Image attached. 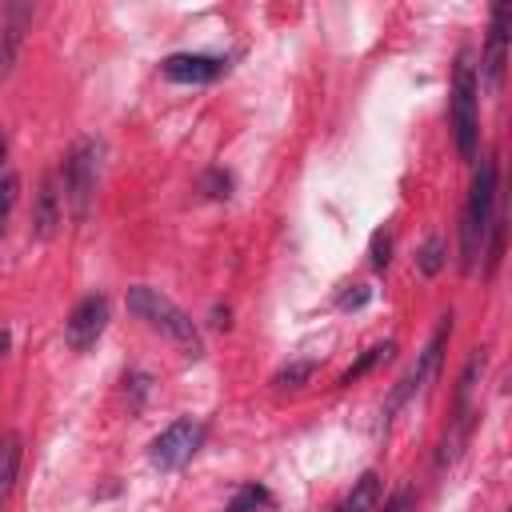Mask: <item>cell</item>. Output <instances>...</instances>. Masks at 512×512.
<instances>
[{
	"label": "cell",
	"mask_w": 512,
	"mask_h": 512,
	"mask_svg": "<svg viewBox=\"0 0 512 512\" xmlns=\"http://www.w3.org/2000/svg\"><path fill=\"white\" fill-rule=\"evenodd\" d=\"M128 308H132L140 320H148V328H156L168 344H176V352H184V356H192V360L204 356V340H200L192 316H188L180 304H172L160 288H148V284L128 288Z\"/></svg>",
	"instance_id": "obj_1"
},
{
	"label": "cell",
	"mask_w": 512,
	"mask_h": 512,
	"mask_svg": "<svg viewBox=\"0 0 512 512\" xmlns=\"http://www.w3.org/2000/svg\"><path fill=\"white\" fill-rule=\"evenodd\" d=\"M492 208H496V160H480L476 176H472V192L464 204V220H460V268L472 272L476 260L484 256L488 232H492Z\"/></svg>",
	"instance_id": "obj_2"
},
{
	"label": "cell",
	"mask_w": 512,
	"mask_h": 512,
	"mask_svg": "<svg viewBox=\"0 0 512 512\" xmlns=\"http://www.w3.org/2000/svg\"><path fill=\"white\" fill-rule=\"evenodd\" d=\"M452 136L460 160L480 156V76H476V56L464 48L452 68Z\"/></svg>",
	"instance_id": "obj_3"
},
{
	"label": "cell",
	"mask_w": 512,
	"mask_h": 512,
	"mask_svg": "<svg viewBox=\"0 0 512 512\" xmlns=\"http://www.w3.org/2000/svg\"><path fill=\"white\" fill-rule=\"evenodd\" d=\"M96 176H100V144L96 140H76V148L64 160V204L76 220H84L88 208H92Z\"/></svg>",
	"instance_id": "obj_4"
},
{
	"label": "cell",
	"mask_w": 512,
	"mask_h": 512,
	"mask_svg": "<svg viewBox=\"0 0 512 512\" xmlns=\"http://www.w3.org/2000/svg\"><path fill=\"white\" fill-rule=\"evenodd\" d=\"M448 336H452V316H444L440 320V328L432 332V340H428V348L420 352V360H416V368L392 388V396H388V412H396L408 396H416V392H428V384L436 380V372H440V360H444V348H448Z\"/></svg>",
	"instance_id": "obj_5"
},
{
	"label": "cell",
	"mask_w": 512,
	"mask_h": 512,
	"mask_svg": "<svg viewBox=\"0 0 512 512\" xmlns=\"http://www.w3.org/2000/svg\"><path fill=\"white\" fill-rule=\"evenodd\" d=\"M200 440H204V424H196V420H176V424H168L156 440H152V464L160 468V472H180L192 456H196V448H200Z\"/></svg>",
	"instance_id": "obj_6"
},
{
	"label": "cell",
	"mask_w": 512,
	"mask_h": 512,
	"mask_svg": "<svg viewBox=\"0 0 512 512\" xmlns=\"http://www.w3.org/2000/svg\"><path fill=\"white\" fill-rule=\"evenodd\" d=\"M104 328H108V296H104V292H92V296H84V300L68 312V320H64V340H68L72 352H88V348L104 336Z\"/></svg>",
	"instance_id": "obj_7"
},
{
	"label": "cell",
	"mask_w": 512,
	"mask_h": 512,
	"mask_svg": "<svg viewBox=\"0 0 512 512\" xmlns=\"http://www.w3.org/2000/svg\"><path fill=\"white\" fill-rule=\"evenodd\" d=\"M508 4H496L492 8V28H488V44H484V56H480V72H484V84L496 92L500 80H504V64H508ZM476 72V76H480Z\"/></svg>",
	"instance_id": "obj_8"
},
{
	"label": "cell",
	"mask_w": 512,
	"mask_h": 512,
	"mask_svg": "<svg viewBox=\"0 0 512 512\" xmlns=\"http://www.w3.org/2000/svg\"><path fill=\"white\" fill-rule=\"evenodd\" d=\"M160 72L176 84H212L220 72H224V60L220 56H208V52H172Z\"/></svg>",
	"instance_id": "obj_9"
},
{
	"label": "cell",
	"mask_w": 512,
	"mask_h": 512,
	"mask_svg": "<svg viewBox=\"0 0 512 512\" xmlns=\"http://www.w3.org/2000/svg\"><path fill=\"white\" fill-rule=\"evenodd\" d=\"M28 16H32V8H24V4H8L4 16H0V84L12 76V64H16V52H20Z\"/></svg>",
	"instance_id": "obj_10"
},
{
	"label": "cell",
	"mask_w": 512,
	"mask_h": 512,
	"mask_svg": "<svg viewBox=\"0 0 512 512\" xmlns=\"http://www.w3.org/2000/svg\"><path fill=\"white\" fill-rule=\"evenodd\" d=\"M56 224H60V192H56V184H52V180H44V184H40V192H36L32 232H36L40 240H48V236L56 232Z\"/></svg>",
	"instance_id": "obj_11"
},
{
	"label": "cell",
	"mask_w": 512,
	"mask_h": 512,
	"mask_svg": "<svg viewBox=\"0 0 512 512\" xmlns=\"http://www.w3.org/2000/svg\"><path fill=\"white\" fill-rule=\"evenodd\" d=\"M376 500H380V476H376V472H364V476L352 484V492L344 496L340 512H372Z\"/></svg>",
	"instance_id": "obj_12"
},
{
	"label": "cell",
	"mask_w": 512,
	"mask_h": 512,
	"mask_svg": "<svg viewBox=\"0 0 512 512\" xmlns=\"http://www.w3.org/2000/svg\"><path fill=\"white\" fill-rule=\"evenodd\" d=\"M16 472H20V436L8 432V436L0 440V500L12 492Z\"/></svg>",
	"instance_id": "obj_13"
},
{
	"label": "cell",
	"mask_w": 512,
	"mask_h": 512,
	"mask_svg": "<svg viewBox=\"0 0 512 512\" xmlns=\"http://www.w3.org/2000/svg\"><path fill=\"white\" fill-rule=\"evenodd\" d=\"M392 352H396V344H392V340H388V344H376V348H368V352H364V356H360V360H356V364H352V368L340 376V384H356V380H360L364 372H372L380 360H392Z\"/></svg>",
	"instance_id": "obj_14"
},
{
	"label": "cell",
	"mask_w": 512,
	"mask_h": 512,
	"mask_svg": "<svg viewBox=\"0 0 512 512\" xmlns=\"http://www.w3.org/2000/svg\"><path fill=\"white\" fill-rule=\"evenodd\" d=\"M444 264H448V256H444V240H440V236H428V240L420 244V252H416V268H420L424 276H440Z\"/></svg>",
	"instance_id": "obj_15"
},
{
	"label": "cell",
	"mask_w": 512,
	"mask_h": 512,
	"mask_svg": "<svg viewBox=\"0 0 512 512\" xmlns=\"http://www.w3.org/2000/svg\"><path fill=\"white\" fill-rule=\"evenodd\" d=\"M312 372H316V360H292V364H284V368L272 376V384H276L280 392H288V388L308 384V380H312Z\"/></svg>",
	"instance_id": "obj_16"
},
{
	"label": "cell",
	"mask_w": 512,
	"mask_h": 512,
	"mask_svg": "<svg viewBox=\"0 0 512 512\" xmlns=\"http://www.w3.org/2000/svg\"><path fill=\"white\" fill-rule=\"evenodd\" d=\"M388 252H392V232H388V228H376V232H372V248H368V256H372V268H376V272H384V268H388V260H392Z\"/></svg>",
	"instance_id": "obj_17"
},
{
	"label": "cell",
	"mask_w": 512,
	"mask_h": 512,
	"mask_svg": "<svg viewBox=\"0 0 512 512\" xmlns=\"http://www.w3.org/2000/svg\"><path fill=\"white\" fill-rule=\"evenodd\" d=\"M16 188H20V180H16V176H4V180H0V236H4L8 212H12V204H16Z\"/></svg>",
	"instance_id": "obj_18"
},
{
	"label": "cell",
	"mask_w": 512,
	"mask_h": 512,
	"mask_svg": "<svg viewBox=\"0 0 512 512\" xmlns=\"http://www.w3.org/2000/svg\"><path fill=\"white\" fill-rule=\"evenodd\" d=\"M368 300H372V288L356 284V288H348V292H344V296H340L336 304H340V312H360V308H364Z\"/></svg>",
	"instance_id": "obj_19"
},
{
	"label": "cell",
	"mask_w": 512,
	"mask_h": 512,
	"mask_svg": "<svg viewBox=\"0 0 512 512\" xmlns=\"http://www.w3.org/2000/svg\"><path fill=\"white\" fill-rule=\"evenodd\" d=\"M264 500H268L264 488H244V492L228 504V512H256V504H264Z\"/></svg>",
	"instance_id": "obj_20"
},
{
	"label": "cell",
	"mask_w": 512,
	"mask_h": 512,
	"mask_svg": "<svg viewBox=\"0 0 512 512\" xmlns=\"http://www.w3.org/2000/svg\"><path fill=\"white\" fill-rule=\"evenodd\" d=\"M208 188H212V196H228L232 180H228V176H220V172H208Z\"/></svg>",
	"instance_id": "obj_21"
},
{
	"label": "cell",
	"mask_w": 512,
	"mask_h": 512,
	"mask_svg": "<svg viewBox=\"0 0 512 512\" xmlns=\"http://www.w3.org/2000/svg\"><path fill=\"white\" fill-rule=\"evenodd\" d=\"M384 512H412V492H408V488H404V492H396V496H392V504H388Z\"/></svg>",
	"instance_id": "obj_22"
},
{
	"label": "cell",
	"mask_w": 512,
	"mask_h": 512,
	"mask_svg": "<svg viewBox=\"0 0 512 512\" xmlns=\"http://www.w3.org/2000/svg\"><path fill=\"white\" fill-rule=\"evenodd\" d=\"M8 348H12V332L0 328V356H8Z\"/></svg>",
	"instance_id": "obj_23"
},
{
	"label": "cell",
	"mask_w": 512,
	"mask_h": 512,
	"mask_svg": "<svg viewBox=\"0 0 512 512\" xmlns=\"http://www.w3.org/2000/svg\"><path fill=\"white\" fill-rule=\"evenodd\" d=\"M4 152H8V144H4V136H0V164H4Z\"/></svg>",
	"instance_id": "obj_24"
}]
</instances>
